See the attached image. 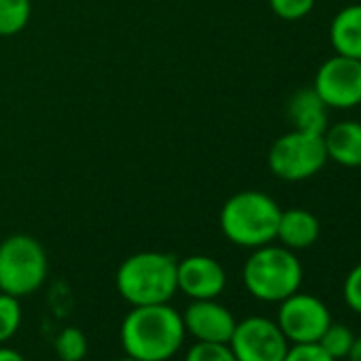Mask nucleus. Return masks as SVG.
Returning <instances> with one entry per match:
<instances>
[{
  "label": "nucleus",
  "instance_id": "1",
  "mask_svg": "<svg viewBox=\"0 0 361 361\" xmlns=\"http://www.w3.org/2000/svg\"><path fill=\"white\" fill-rule=\"evenodd\" d=\"M183 317L166 304L132 306L119 327V340L128 357L136 361H168L185 342Z\"/></svg>",
  "mask_w": 361,
  "mask_h": 361
},
{
  "label": "nucleus",
  "instance_id": "2",
  "mask_svg": "<svg viewBox=\"0 0 361 361\" xmlns=\"http://www.w3.org/2000/svg\"><path fill=\"white\" fill-rule=\"evenodd\" d=\"M281 211L272 196L245 190L226 200L219 213V226L232 245L253 251L276 240Z\"/></svg>",
  "mask_w": 361,
  "mask_h": 361
},
{
  "label": "nucleus",
  "instance_id": "3",
  "mask_svg": "<svg viewBox=\"0 0 361 361\" xmlns=\"http://www.w3.org/2000/svg\"><path fill=\"white\" fill-rule=\"evenodd\" d=\"M304 268L295 251L283 245H264L253 249L243 266V283L249 295L266 304H279L300 291Z\"/></svg>",
  "mask_w": 361,
  "mask_h": 361
},
{
  "label": "nucleus",
  "instance_id": "4",
  "mask_svg": "<svg viewBox=\"0 0 361 361\" xmlns=\"http://www.w3.org/2000/svg\"><path fill=\"white\" fill-rule=\"evenodd\" d=\"M115 287L130 306L166 304L176 289V259L159 251H140L121 262Z\"/></svg>",
  "mask_w": 361,
  "mask_h": 361
},
{
  "label": "nucleus",
  "instance_id": "5",
  "mask_svg": "<svg viewBox=\"0 0 361 361\" xmlns=\"http://www.w3.org/2000/svg\"><path fill=\"white\" fill-rule=\"evenodd\" d=\"M49 262L43 245L28 234H13L0 243V291L26 298L43 287Z\"/></svg>",
  "mask_w": 361,
  "mask_h": 361
},
{
  "label": "nucleus",
  "instance_id": "6",
  "mask_svg": "<svg viewBox=\"0 0 361 361\" xmlns=\"http://www.w3.org/2000/svg\"><path fill=\"white\" fill-rule=\"evenodd\" d=\"M327 151L323 142V134L291 130L279 136L268 151V168L270 172L287 180V183H300V180L312 178L327 164Z\"/></svg>",
  "mask_w": 361,
  "mask_h": 361
},
{
  "label": "nucleus",
  "instance_id": "7",
  "mask_svg": "<svg viewBox=\"0 0 361 361\" xmlns=\"http://www.w3.org/2000/svg\"><path fill=\"white\" fill-rule=\"evenodd\" d=\"M274 321L289 344H312L321 340L323 331L331 325L334 319L321 298L295 291L279 302V312Z\"/></svg>",
  "mask_w": 361,
  "mask_h": 361
},
{
  "label": "nucleus",
  "instance_id": "8",
  "mask_svg": "<svg viewBox=\"0 0 361 361\" xmlns=\"http://www.w3.org/2000/svg\"><path fill=\"white\" fill-rule=\"evenodd\" d=\"M228 346L236 361H283L291 344L274 319L253 314L236 323Z\"/></svg>",
  "mask_w": 361,
  "mask_h": 361
},
{
  "label": "nucleus",
  "instance_id": "9",
  "mask_svg": "<svg viewBox=\"0 0 361 361\" xmlns=\"http://www.w3.org/2000/svg\"><path fill=\"white\" fill-rule=\"evenodd\" d=\"M312 90L327 109L348 111L361 104V60L334 54L314 75Z\"/></svg>",
  "mask_w": 361,
  "mask_h": 361
},
{
  "label": "nucleus",
  "instance_id": "10",
  "mask_svg": "<svg viewBox=\"0 0 361 361\" xmlns=\"http://www.w3.org/2000/svg\"><path fill=\"white\" fill-rule=\"evenodd\" d=\"M226 285V268L215 257L190 255L176 262V289L190 300H217Z\"/></svg>",
  "mask_w": 361,
  "mask_h": 361
},
{
  "label": "nucleus",
  "instance_id": "11",
  "mask_svg": "<svg viewBox=\"0 0 361 361\" xmlns=\"http://www.w3.org/2000/svg\"><path fill=\"white\" fill-rule=\"evenodd\" d=\"M180 317H183L185 331L196 342L213 344H228L238 323L232 310L217 300H192Z\"/></svg>",
  "mask_w": 361,
  "mask_h": 361
},
{
  "label": "nucleus",
  "instance_id": "12",
  "mask_svg": "<svg viewBox=\"0 0 361 361\" xmlns=\"http://www.w3.org/2000/svg\"><path fill=\"white\" fill-rule=\"evenodd\" d=\"M323 142L327 159L342 168L361 166V121L342 119L334 126H327L323 132Z\"/></svg>",
  "mask_w": 361,
  "mask_h": 361
},
{
  "label": "nucleus",
  "instance_id": "13",
  "mask_svg": "<svg viewBox=\"0 0 361 361\" xmlns=\"http://www.w3.org/2000/svg\"><path fill=\"white\" fill-rule=\"evenodd\" d=\"M319 236H321V224L314 213L300 207L281 211V219L276 228L279 245L291 251H304L312 247L319 240Z\"/></svg>",
  "mask_w": 361,
  "mask_h": 361
},
{
  "label": "nucleus",
  "instance_id": "14",
  "mask_svg": "<svg viewBox=\"0 0 361 361\" xmlns=\"http://www.w3.org/2000/svg\"><path fill=\"white\" fill-rule=\"evenodd\" d=\"M329 43L338 56L361 60V3L346 5L334 16Z\"/></svg>",
  "mask_w": 361,
  "mask_h": 361
},
{
  "label": "nucleus",
  "instance_id": "15",
  "mask_svg": "<svg viewBox=\"0 0 361 361\" xmlns=\"http://www.w3.org/2000/svg\"><path fill=\"white\" fill-rule=\"evenodd\" d=\"M287 115L295 130L323 134L329 126V109L312 87L295 92L287 104Z\"/></svg>",
  "mask_w": 361,
  "mask_h": 361
},
{
  "label": "nucleus",
  "instance_id": "16",
  "mask_svg": "<svg viewBox=\"0 0 361 361\" xmlns=\"http://www.w3.org/2000/svg\"><path fill=\"white\" fill-rule=\"evenodd\" d=\"M32 16L30 0H0V37L20 35Z\"/></svg>",
  "mask_w": 361,
  "mask_h": 361
},
{
  "label": "nucleus",
  "instance_id": "17",
  "mask_svg": "<svg viewBox=\"0 0 361 361\" xmlns=\"http://www.w3.org/2000/svg\"><path fill=\"white\" fill-rule=\"evenodd\" d=\"M353 340H355V331L344 325V323H334L323 331L321 340L317 342L331 359L340 361V359H346L348 357V350L353 346Z\"/></svg>",
  "mask_w": 361,
  "mask_h": 361
},
{
  "label": "nucleus",
  "instance_id": "18",
  "mask_svg": "<svg viewBox=\"0 0 361 361\" xmlns=\"http://www.w3.org/2000/svg\"><path fill=\"white\" fill-rule=\"evenodd\" d=\"M56 355L60 361H83L87 355V338L79 327H64L56 338Z\"/></svg>",
  "mask_w": 361,
  "mask_h": 361
},
{
  "label": "nucleus",
  "instance_id": "19",
  "mask_svg": "<svg viewBox=\"0 0 361 361\" xmlns=\"http://www.w3.org/2000/svg\"><path fill=\"white\" fill-rule=\"evenodd\" d=\"M22 325L20 298L0 291V344L9 342Z\"/></svg>",
  "mask_w": 361,
  "mask_h": 361
},
{
  "label": "nucleus",
  "instance_id": "20",
  "mask_svg": "<svg viewBox=\"0 0 361 361\" xmlns=\"http://www.w3.org/2000/svg\"><path fill=\"white\" fill-rule=\"evenodd\" d=\"M272 13L285 22L304 20L317 5V0H268Z\"/></svg>",
  "mask_w": 361,
  "mask_h": 361
},
{
  "label": "nucleus",
  "instance_id": "21",
  "mask_svg": "<svg viewBox=\"0 0 361 361\" xmlns=\"http://www.w3.org/2000/svg\"><path fill=\"white\" fill-rule=\"evenodd\" d=\"M185 361H236L232 348L228 344H213V342H196L188 355Z\"/></svg>",
  "mask_w": 361,
  "mask_h": 361
},
{
  "label": "nucleus",
  "instance_id": "22",
  "mask_svg": "<svg viewBox=\"0 0 361 361\" xmlns=\"http://www.w3.org/2000/svg\"><path fill=\"white\" fill-rule=\"evenodd\" d=\"M342 300L346 308L361 317V262L348 270L342 283Z\"/></svg>",
  "mask_w": 361,
  "mask_h": 361
},
{
  "label": "nucleus",
  "instance_id": "23",
  "mask_svg": "<svg viewBox=\"0 0 361 361\" xmlns=\"http://www.w3.org/2000/svg\"><path fill=\"white\" fill-rule=\"evenodd\" d=\"M283 361H336L317 342L312 344H291Z\"/></svg>",
  "mask_w": 361,
  "mask_h": 361
},
{
  "label": "nucleus",
  "instance_id": "24",
  "mask_svg": "<svg viewBox=\"0 0 361 361\" xmlns=\"http://www.w3.org/2000/svg\"><path fill=\"white\" fill-rule=\"evenodd\" d=\"M0 361H26V359H24V355L20 350L0 344Z\"/></svg>",
  "mask_w": 361,
  "mask_h": 361
},
{
  "label": "nucleus",
  "instance_id": "25",
  "mask_svg": "<svg viewBox=\"0 0 361 361\" xmlns=\"http://www.w3.org/2000/svg\"><path fill=\"white\" fill-rule=\"evenodd\" d=\"M346 359H348V361H361V334H359V336L355 334V340H353V346H350Z\"/></svg>",
  "mask_w": 361,
  "mask_h": 361
},
{
  "label": "nucleus",
  "instance_id": "26",
  "mask_svg": "<svg viewBox=\"0 0 361 361\" xmlns=\"http://www.w3.org/2000/svg\"><path fill=\"white\" fill-rule=\"evenodd\" d=\"M115 361H136V359H132V357L126 355V357H119V359H115Z\"/></svg>",
  "mask_w": 361,
  "mask_h": 361
}]
</instances>
